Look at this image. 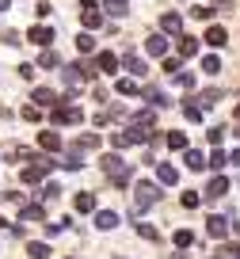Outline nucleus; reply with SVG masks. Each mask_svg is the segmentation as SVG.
I'll return each mask as SVG.
<instances>
[{
	"label": "nucleus",
	"mask_w": 240,
	"mask_h": 259,
	"mask_svg": "<svg viewBox=\"0 0 240 259\" xmlns=\"http://www.w3.org/2000/svg\"><path fill=\"white\" fill-rule=\"evenodd\" d=\"M156 202H160V191H156V183H137V187H134V213L152 210Z\"/></svg>",
	"instance_id": "f257e3e1"
},
{
	"label": "nucleus",
	"mask_w": 240,
	"mask_h": 259,
	"mask_svg": "<svg viewBox=\"0 0 240 259\" xmlns=\"http://www.w3.org/2000/svg\"><path fill=\"white\" fill-rule=\"evenodd\" d=\"M54 122H57V126H65V122H69V126H76V122H84V111H80V107H57V111H54Z\"/></svg>",
	"instance_id": "f03ea898"
},
{
	"label": "nucleus",
	"mask_w": 240,
	"mask_h": 259,
	"mask_svg": "<svg viewBox=\"0 0 240 259\" xmlns=\"http://www.w3.org/2000/svg\"><path fill=\"white\" fill-rule=\"evenodd\" d=\"M206 233L214 236V240H225V236H229V218H221V213L206 218Z\"/></svg>",
	"instance_id": "7ed1b4c3"
},
{
	"label": "nucleus",
	"mask_w": 240,
	"mask_h": 259,
	"mask_svg": "<svg viewBox=\"0 0 240 259\" xmlns=\"http://www.w3.org/2000/svg\"><path fill=\"white\" fill-rule=\"evenodd\" d=\"M96 69H99V73H107V76L118 73V54H111V50H99V54H96Z\"/></svg>",
	"instance_id": "20e7f679"
},
{
	"label": "nucleus",
	"mask_w": 240,
	"mask_h": 259,
	"mask_svg": "<svg viewBox=\"0 0 240 259\" xmlns=\"http://www.w3.org/2000/svg\"><path fill=\"white\" fill-rule=\"evenodd\" d=\"M145 54L149 57H168V38H164V34H149V38H145Z\"/></svg>",
	"instance_id": "39448f33"
},
{
	"label": "nucleus",
	"mask_w": 240,
	"mask_h": 259,
	"mask_svg": "<svg viewBox=\"0 0 240 259\" xmlns=\"http://www.w3.org/2000/svg\"><path fill=\"white\" fill-rule=\"evenodd\" d=\"M221 194H229V179H225L221 171H214V179H210V187H206V198H210V202H217Z\"/></svg>",
	"instance_id": "423d86ee"
},
{
	"label": "nucleus",
	"mask_w": 240,
	"mask_h": 259,
	"mask_svg": "<svg viewBox=\"0 0 240 259\" xmlns=\"http://www.w3.org/2000/svg\"><path fill=\"white\" fill-rule=\"evenodd\" d=\"M72 210H76V213H92V210H96V194H92V191H76Z\"/></svg>",
	"instance_id": "0eeeda50"
},
{
	"label": "nucleus",
	"mask_w": 240,
	"mask_h": 259,
	"mask_svg": "<svg viewBox=\"0 0 240 259\" xmlns=\"http://www.w3.org/2000/svg\"><path fill=\"white\" fill-rule=\"evenodd\" d=\"M156 183L160 187H176L179 183V171L172 168V164H156Z\"/></svg>",
	"instance_id": "6e6552de"
},
{
	"label": "nucleus",
	"mask_w": 240,
	"mask_h": 259,
	"mask_svg": "<svg viewBox=\"0 0 240 259\" xmlns=\"http://www.w3.org/2000/svg\"><path fill=\"white\" fill-rule=\"evenodd\" d=\"M27 38H31L34 46H42V50H46L50 42H54V31H50V27H31V31H27Z\"/></svg>",
	"instance_id": "1a4fd4ad"
},
{
	"label": "nucleus",
	"mask_w": 240,
	"mask_h": 259,
	"mask_svg": "<svg viewBox=\"0 0 240 259\" xmlns=\"http://www.w3.org/2000/svg\"><path fill=\"white\" fill-rule=\"evenodd\" d=\"M38 145L46 149V153H57V149H61V134H54V130H42V134H38Z\"/></svg>",
	"instance_id": "9d476101"
},
{
	"label": "nucleus",
	"mask_w": 240,
	"mask_h": 259,
	"mask_svg": "<svg viewBox=\"0 0 240 259\" xmlns=\"http://www.w3.org/2000/svg\"><path fill=\"white\" fill-rule=\"evenodd\" d=\"M160 31L164 34H179L183 31V19H179L176 12H168V16H160Z\"/></svg>",
	"instance_id": "9b49d317"
},
{
	"label": "nucleus",
	"mask_w": 240,
	"mask_h": 259,
	"mask_svg": "<svg viewBox=\"0 0 240 259\" xmlns=\"http://www.w3.org/2000/svg\"><path fill=\"white\" fill-rule=\"evenodd\" d=\"M80 19H84V31H99V27H103V16H99L96 4H92V8H84V16H80Z\"/></svg>",
	"instance_id": "f8f14e48"
},
{
	"label": "nucleus",
	"mask_w": 240,
	"mask_h": 259,
	"mask_svg": "<svg viewBox=\"0 0 240 259\" xmlns=\"http://www.w3.org/2000/svg\"><path fill=\"white\" fill-rule=\"evenodd\" d=\"M19 221H31V225H34V221H46V206H38V202L23 206V210H19Z\"/></svg>",
	"instance_id": "ddd939ff"
},
{
	"label": "nucleus",
	"mask_w": 240,
	"mask_h": 259,
	"mask_svg": "<svg viewBox=\"0 0 240 259\" xmlns=\"http://www.w3.org/2000/svg\"><path fill=\"white\" fill-rule=\"evenodd\" d=\"M23 183H27V187H38V183H46V171H42L38 164H31V168H23Z\"/></svg>",
	"instance_id": "4468645a"
},
{
	"label": "nucleus",
	"mask_w": 240,
	"mask_h": 259,
	"mask_svg": "<svg viewBox=\"0 0 240 259\" xmlns=\"http://www.w3.org/2000/svg\"><path fill=\"white\" fill-rule=\"evenodd\" d=\"M96 225L103 229V233H111V229L118 225V213H114V210H99V213H96Z\"/></svg>",
	"instance_id": "2eb2a0df"
},
{
	"label": "nucleus",
	"mask_w": 240,
	"mask_h": 259,
	"mask_svg": "<svg viewBox=\"0 0 240 259\" xmlns=\"http://www.w3.org/2000/svg\"><path fill=\"white\" fill-rule=\"evenodd\" d=\"M206 42H210V46H214V50H221L225 42H229V34H225V27H210V31H206Z\"/></svg>",
	"instance_id": "dca6fc26"
},
{
	"label": "nucleus",
	"mask_w": 240,
	"mask_h": 259,
	"mask_svg": "<svg viewBox=\"0 0 240 259\" xmlns=\"http://www.w3.org/2000/svg\"><path fill=\"white\" fill-rule=\"evenodd\" d=\"M99 168H103V171H122V168H126V160H122L118 153H107L103 160H99Z\"/></svg>",
	"instance_id": "f3484780"
},
{
	"label": "nucleus",
	"mask_w": 240,
	"mask_h": 259,
	"mask_svg": "<svg viewBox=\"0 0 240 259\" xmlns=\"http://www.w3.org/2000/svg\"><path fill=\"white\" fill-rule=\"evenodd\" d=\"M34 107H54L57 103V96H54V92H50V88H34Z\"/></svg>",
	"instance_id": "a211bd4d"
},
{
	"label": "nucleus",
	"mask_w": 240,
	"mask_h": 259,
	"mask_svg": "<svg viewBox=\"0 0 240 259\" xmlns=\"http://www.w3.org/2000/svg\"><path fill=\"white\" fill-rule=\"evenodd\" d=\"M194 54H198V38L183 34V38H179V57H194Z\"/></svg>",
	"instance_id": "6ab92c4d"
},
{
	"label": "nucleus",
	"mask_w": 240,
	"mask_h": 259,
	"mask_svg": "<svg viewBox=\"0 0 240 259\" xmlns=\"http://www.w3.org/2000/svg\"><path fill=\"white\" fill-rule=\"evenodd\" d=\"M206 164H210V168H214V171H221V168H225V164H229V156H225V153H221V145H214V153H210V156H206Z\"/></svg>",
	"instance_id": "aec40b11"
},
{
	"label": "nucleus",
	"mask_w": 240,
	"mask_h": 259,
	"mask_svg": "<svg viewBox=\"0 0 240 259\" xmlns=\"http://www.w3.org/2000/svg\"><path fill=\"white\" fill-rule=\"evenodd\" d=\"M137 236H141V240H160V229L149 225V221H137Z\"/></svg>",
	"instance_id": "412c9836"
},
{
	"label": "nucleus",
	"mask_w": 240,
	"mask_h": 259,
	"mask_svg": "<svg viewBox=\"0 0 240 259\" xmlns=\"http://www.w3.org/2000/svg\"><path fill=\"white\" fill-rule=\"evenodd\" d=\"M130 126H152V122H156V114H152V111H137V114H130Z\"/></svg>",
	"instance_id": "4be33fe9"
},
{
	"label": "nucleus",
	"mask_w": 240,
	"mask_h": 259,
	"mask_svg": "<svg viewBox=\"0 0 240 259\" xmlns=\"http://www.w3.org/2000/svg\"><path fill=\"white\" fill-rule=\"evenodd\" d=\"M164 145H168V149H187V134H183V130H172L168 138H164Z\"/></svg>",
	"instance_id": "5701e85b"
},
{
	"label": "nucleus",
	"mask_w": 240,
	"mask_h": 259,
	"mask_svg": "<svg viewBox=\"0 0 240 259\" xmlns=\"http://www.w3.org/2000/svg\"><path fill=\"white\" fill-rule=\"evenodd\" d=\"M202 73H210V76H217V73H221V57H217V54H210V57H202Z\"/></svg>",
	"instance_id": "b1692460"
},
{
	"label": "nucleus",
	"mask_w": 240,
	"mask_h": 259,
	"mask_svg": "<svg viewBox=\"0 0 240 259\" xmlns=\"http://www.w3.org/2000/svg\"><path fill=\"white\" fill-rule=\"evenodd\" d=\"M187 168H194V171H202L206 168V156L198 153V149H187Z\"/></svg>",
	"instance_id": "393cba45"
},
{
	"label": "nucleus",
	"mask_w": 240,
	"mask_h": 259,
	"mask_svg": "<svg viewBox=\"0 0 240 259\" xmlns=\"http://www.w3.org/2000/svg\"><path fill=\"white\" fill-rule=\"evenodd\" d=\"M76 50H80V54H92V50H96V38H92V31L76 34Z\"/></svg>",
	"instance_id": "a878e982"
},
{
	"label": "nucleus",
	"mask_w": 240,
	"mask_h": 259,
	"mask_svg": "<svg viewBox=\"0 0 240 259\" xmlns=\"http://www.w3.org/2000/svg\"><path fill=\"white\" fill-rule=\"evenodd\" d=\"M126 73H130V76H145L149 69H145V61H141V57H126Z\"/></svg>",
	"instance_id": "bb28decb"
},
{
	"label": "nucleus",
	"mask_w": 240,
	"mask_h": 259,
	"mask_svg": "<svg viewBox=\"0 0 240 259\" xmlns=\"http://www.w3.org/2000/svg\"><path fill=\"white\" fill-rule=\"evenodd\" d=\"M145 99H149V107H168V96L156 88H145Z\"/></svg>",
	"instance_id": "cd10ccee"
},
{
	"label": "nucleus",
	"mask_w": 240,
	"mask_h": 259,
	"mask_svg": "<svg viewBox=\"0 0 240 259\" xmlns=\"http://www.w3.org/2000/svg\"><path fill=\"white\" fill-rule=\"evenodd\" d=\"M38 69H57V54H54V50H42V54H38Z\"/></svg>",
	"instance_id": "c85d7f7f"
},
{
	"label": "nucleus",
	"mask_w": 240,
	"mask_h": 259,
	"mask_svg": "<svg viewBox=\"0 0 240 259\" xmlns=\"http://www.w3.org/2000/svg\"><path fill=\"white\" fill-rule=\"evenodd\" d=\"M198 99H202L198 107H202V111H206V107H217V99H221V92H217V88H206V92H202Z\"/></svg>",
	"instance_id": "c756f323"
},
{
	"label": "nucleus",
	"mask_w": 240,
	"mask_h": 259,
	"mask_svg": "<svg viewBox=\"0 0 240 259\" xmlns=\"http://www.w3.org/2000/svg\"><path fill=\"white\" fill-rule=\"evenodd\" d=\"M130 179H134V171H130V168L111 171V187H130Z\"/></svg>",
	"instance_id": "7c9ffc66"
},
{
	"label": "nucleus",
	"mask_w": 240,
	"mask_h": 259,
	"mask_svg": "<svg viewBox=\"0 0 240 259\" xmlns=\"http://www.w3.org/2000/svg\"><path fill=\"white\" fill-rule=\"evenodd\" d=\"M76 149H99V134H80Z\"/></svg>",
	"instance_id": "2f4dec72"
},
{
	"label": "nucleus",
	"mask_w": 240,
	"mask_h": 259,
	"mask_svg": "<svg viewBox=\"0 0 240 259\" xmlns=\"http://www.w3.org/2000/svg\"><path fill=\"white\" fill-rule=\"evenodd\" d=\"M27 255L31 259H50V244H27Z\"/></svg>",
	"instance_id": "473e14b6"
},
{
	"label": "nucleus",
	"mask_w": 240,
	"mask_h": 259,
	"mask_svg": "<svg viewBox=\"0 0 240 259\" xmlns=\"http://www.w3.org/2000/svg\"><path fill=\"white\" fill-rule=\"evenodd\" d=\"M57 164H61L65 171H80V168H84V160H80L76 153H69V156H65V160H57Z\"/></svg>",
	"instance_id": "72a5a7b5"
},
{
	"label": "nucleus",
	"mask_w": 240,
	"mask_h": 259,
	"mask_svg": "<svg viewBox=\"0 0 240 259\" xmlns=\"http://www.w3.org/2000/svg\"><path fill=\"white\" fill-rule=\"evenodd\" d=\"M114 92H118V96H137V84H134V80H126V76H122V80L114 84Z\"/></svg>",
	"instance_id": "f704fd0d"
},
{
	"label": "nucleus",
	"mask_w": 240,
	"mask_h": 259,
	"mask_svg": "<svg viewBox=\"0 0 240 259\" xmlns=\"http://www.w3.org/2000/svg\"><path fill=\"white\" fill-rule=\"evenodd\" d=\"M176 244H179V248H191V244H194V233H191V229H176Z\"/></svg>",
	"instance_id": "c9c22d12"
},
{
	"label": "nucleus",
	"mask_w": 240,
	"mask_h": 259,
	"mask_svg": "<svg viewBox=\"0 0 240 259\" xmlns=\"http://www.w3.org/2000/svg\"><path fill=\"white\" fill-rule=\"evenodd\" d=\"M126 8H130V0H107V12H111V16H126Z\"/></svg>",
	"instance_id": "e433bc0d"
},
{
	"label": "nucleus",
	"mask_w": 240,
	"mask_h": 259,
	"mask_svg": "<svg viewBox=\"0 0 240 259\" xmlns=\"http://www.w3.org/2000/svg\"><path fill=\"white\" fill-rule=\"evenodd\" d=\"M183 114H187V122H202V107L198 103H183Z\"/></svg>",
	"instance_id": "4c0bfd02"
},
{
	"label": "nucleus",
	"mask_w": 240,
	"mask_h": 259,
	"mask_svg": "<svg viewBox=\"0 0 240 259\" xmlns=\"http://www.w3.org/2000/svg\"><path fill=\"white\" fill-rule=\"evenodd\" d=\"M111 145H114V149H126V145H134V141H130L126 130H118V134H111Z\"/></svg>",
	"instance_id": "58836bf2"
},
{
	"label": "nucleus",
	"mask_w": 240,
	"mask_h": 259,
	"mask_svg": "<svg viewBox=\"0 0 240 259\" xmlns=\"http://www.w3.org/2000/svg\"><path fill=\"white\" fill-rule=\"evenodd\" d=\"M206 141H210V145H221V141H225V126H214V130H206Z\"/></svg>",
	"instance_id": "ea45409f"
},
{
	"label": "nucleus",
	"mask_w": 240,
	"mask_h": 259,
	"mask_svg": "<svg viewBox=\"0 0 240 259\" xmlns=\"http://www.w3.org/2000/svg\"><path fill=\"white\" fill-rule=\"evenodd\" d=\"M179 202H183L187 210H194V206L202 202V194H194V191H183V198H179Z\"/></svg>",
	"instance_id": "a19ab883"
},
{
	"label": "nucleus",
	"mask_w": 240,
	"mask_h": 259,
	"mask_svg": "<svg viewBox=\"0 0 240 259\" xmlns=\"http://www.w3.org/2000/svg\"><path fill=\"white\" fill-rule=\"evenodd\" d=\"M57 191H61L57 183H42V198H46V202H54V198H57Z\"/></svg>",
	"instance_id": "79ce46f5"
},
{
	"label": "nucleus",
	"mask_w": 240,
	"mask_h": 259,
	"mask_svg": "<svg viewBox=\"0 0 240 259\" xmlns=\"http://www.w3.org/2000/svg\"><path fill=\"white\" fill-rule=\"evenodd\" d=\"M19 114H23L27 122H38V118H42V114H38V107H34V103H27V107H23V111H19Z\"/></svg>",
	"instance_id": "37998d69"
},
{
	"label": "nucleus",
	"mask_w": 240,
	"mask_h": 259,
	"mask_svg": "<svg viewBox=\"0 0 240 259\" xmlns=\"http://www.w3.org/2000/svg\"><path fill=\"white\" fill-rule=\"evenodd\" d=\"M34 164H38L42 171H54L57 168V160H50V156H34Z\"/></svg>",
	"instance_id": "c03bdc74"
},
{
	"label": "nucleus",
	"mask_w": 240,
	"mask_h": 259,
	"mask_svg": "<svg viewBox=\"0 0 240 259\" xmlns=\"http://www.w3.org/2000/svg\"><path fill=\"white\" fill-rule=\"evenodd\" d=\"M176 80H179V84H183V88H187V92H194V76H191V73H176Z\"/></svg>",
	"instance_id": "a18cd8bd"
},
{
	"label": "nucleus",
	"mask_w": 240,
	"mask_h": 259,
	"mask_svg": "<svg viewBox=\"0 0 240 259\" xmlns=\"http://www.w3.org/2000/svg\"><path fill=\"white\" fill-rule=\"evenodd\" d=\"M164 73H172V76L179 73V57H164Z\"/></svg>",
	"instance_id": "49530a36"
},
{
	"label": "nucleus",
	"mask_w": 240,
	"mask_h": 259,
	"mask_svg": "<svg viewBox=\"0 0 240 259\" xmlns=\"http://www.w3.org/2000/svg\"><path fill=\"white\" fill-rule=\"evenodd\" d=\"M34 12H38V19H46L50 12H54V4H46V0H42V4H34Z\"/></svg>",
	"instance_id": "de8ad7c7"
},
{
	"label": "nucleus",
	"mask_w": 240,
	"mask_h": 259,
	"mask_svg": "<svg viewBox=\"0 0 240 259\" xmlns=\"http://www.w3.org/2000/svg\"><path fill=\"white\" fill-rule=\"evenodd\" d=\"M229 4H232V0H210V8H221V12L229 8Z\"/></svg>",
	"instance_id": "09e8293b"
},
{
	"label": "nucleus",
	"mask_w": 240,
	"mask_h": 259,
	"mask_svg": "<svg viewBox=\"0 0 240 259\" xmlns=\"http://www.w3.org/2000/svg\"><path fill=\"white\" fill-rule=\"evenodd\" d=\"M229 164H236V168H240V149H236V153L229 156Z\"/></svg>",
	"instance_id": "8fccbe9b"
},
{
	"label": "nucleus",
	"mask_w": 240,
	"mask_h": 259,
	"mask_svg": "<svg viewBox=\"0 0 240 259\" xmlns=\"http://www.w3.org/2000/svg\"><path fill=\"white\" fill-rule=\"evenodd\" d=\"M229 233H236V236H240V221H232V225H229Z\"/></svg>",
	"instance_id": "3c124183"
},
{
	"label": "nucleus",
	"mask_w": 240,
	"mask_h": 259,
	"mask_svg": "<svg viewBox=\"0 0 240 259\" xmlns=\"http://www.w3.org/2000/svg\"><path fill=\"white\" fill-rule=\"evenodd\" d=\"M8 4H12V0H0V12H8Z\"/></svg>",
	"instance_id": "603ef678"
},
{
	"label": "nucleus",
	"mask_w": 240,
	"mask_h": 259,
	"mask_svg": "<svg viewBox=\"0 0 240 259\" xmlns=\"http://www.w3.org/2000/svg\"><path fill=\"white\" fill-rule=\"evenodd\" d=\"M210 259H232V255H229V251H225V255H210Z\"/></svg>",
	"instance_id": "864d4df0"
},
{
	"label": "nucleus",
	"mask_w": 240,
	"mask_h": 259,
	"mask_svg": "<svg viewBox=\"0 0 240 259\" xmlns=\"http://www.w3.org/2000/svg\"><path fill=\"white\" fill-rule=\"evenodd\" d=\"M0 229H8V221H4V218H0Z\"/></svg>",
	"instance_id": "5fc2aeb1"
},
{
	"label": "nucleus",
	"mask_w": 240,
	"mask_h": 259,
	"mask_svg": "<svg viewBox=\"0 0 240 259\" xmlns=\"http://www.w3.org/2000/svg\"><path fill=\"white\" fill-rule=\"evenodd\" d=\"M232 134H236V138H240V126H236V130H232Z\"/></svg>",
	"instance_id": "6e6d98bb"
},
{
	"label": "nucleus",
	"mask_w": 240,
	"mask_h": 259,
	"mask_svg": "<svg viewBox=\"0 0 240 259\" xmlns=\"http://www.w3.org/2000/svg\"><path fill=\"white\" fill-rule=\"evenodd\" d=\"M236 118H240V103H236Z\"/></svg>",
	"instance_id": "4d7b16f0"
},
{
	"label": "nucleus",
	"mask_w": 240,
	"mask_h": 259,
	"mask_svg": "<svg viewBox=\"0 0 240 259\" xmlns=\"http://www.w3.org/2000/svg\"><path fill=\"white\" fill-rule=\"evenodd\" d=\"M114 259H122V255H114Z\"/></svg>",
	"instance_id": "13d9d810"
},
{
	"label": "nucleus",
	"mask_w": 240,
	"mask_h": 259,
	"mask_svg": "<svg viewBox=\"0 0 240 259\" xmlns=\"http://www.w3.org/2000/svg\"><path fill=\"white\" fill-rule=\"evenodd\" d=\"M72 259H80V255H72Z\"/></svg>",
	"instance_id": "bf43d9fd"
}]
</instances>
